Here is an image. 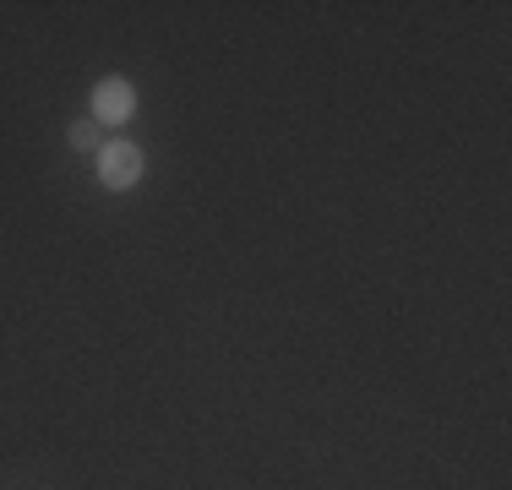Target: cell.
<instances>
[{
  "label": "cell",
  "instance_id": "obj_1",
  "mask_svg": "<svg viewBox=\"0 0 512 490\" xmlns=\"http://www.w3.org/2000/svg\"><path fill=\"white\" fill-rule=\"evenodd\" d=\"M93 158H99V186H109V191H131V186H142V175H148L142 147L126 142V137H104V147Z\"/></svg>",
  "mask_w": 512,
  "mask_h": 490
},
{
  "label": "cell",
  "instance_id": "obj_2",
  "mask_svg": "<svg viewBox=\"0 0 512 490\" xmlns=\"http://www.w3.org/2000/svg\"><path fill=\"white\" fill-rule=\"evenodd\" d=\"M137 115V82L131 77H99L93 82V120L99 126H131Z\"/></svg>",
  "mask_w": 512,
  "mask_h": 490
},
{
  "label": "cell",
  "instance_id": "obj_3",
  "mask_svg": "<svg viewBox=\"0 0 512 490\" xmlns=\"http://www.w3.org/2000/svg\"><path fill=\"white\" fill-rule=\"evenodd\" d=\"M66 142L77 147V153H99V147H104V126H99V120H71Z\"/></svg>",
  "mask_w": 512,
  "mask_h": 490
}]
</instances>
